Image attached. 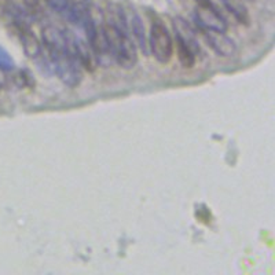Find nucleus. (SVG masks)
Instances as JSON below:
<instances>
[{"label":"nucleus","mask_w":275,"mask_h":275,"mask_svg":"<svg viewBox=\"0 0 275 275\" xmlns=\"http://www.w3.org/2000/svg\"><path fill=\"white\" fill-rule=\"evenodd\" d=\"M41 41L50 54V61L59 80L68 87H76L81 81L79 62L76 61L70 36L57 26L47 25L41 29Z\"/></svg>","instance_id":"nucleus-1"},{"label":"nucleus","mask_w":275,"mask_h":275,"mask_svg":"<svg viewBox=\"0 0 275 275\" xmlns=\"http://www.w3.org/2000/svg\"><path fill=\"white\" fill-rule=\"evenodd\" d=\"M102 32L112 58L123 69H132L138 62V51L128 32L118 29L110 22L103 25Z\"/></svg>","instance_id":"nucleus-2"},{"label":"nucleus","mask_w":275,"mask_h":275,"mask_svg":"<svg viewBox=\"0 0 275 275\" xmlns=\"http://www.w3.org/2000/svg\"><path fill=\"white\" fill-rule=\"evenodd\" d=\"M149 47L152 55L160 64H168L172 58L173 45L169 30L162 22H154L150 28Z\"/></svg>","instance_id":"nucleus-3"},{"label":"nucleus","mask_w":275,"mask_h":275,"mask_svg":"<svg viewBox=\"0 0 275 275\" xmlns=\"http://www.w3.org/2000/svg\"><path fill=\"white\" fill-rule=\"evenodd\" d=\"M197 24L201 26L202 29L206 30H223L226 32L227 22L224 20V17L215 9V6H197L196 13Z\"/></svg>","instance_id":"nucleus-4"},{"label":"nucleus","mask_w":275,"mask_h":275,"mask_svg":"<svg viewBox=\"0 0 275 275\" xmlns=\"http://www.w3.org/2000/svg\"><path fill=\"white\" fill-rule=\"evenodd\" d=\"M172 28H173V32L176 36L177 44L192 50L196 55L200 54V43H198L196 32L192 28V25L189 24L183 17L177 15L172 20Z\"/></svg>","instance_id":"nucleus-5"},{"label":"nucleus","mask_w":275,"mask_h":275,"mask_svg":"<svg viewBox=\"0 0 275 275\" xmlns=\"http://www.w3.org/2000/svg\"><path fill=\"white\" fill-rule=\"evenodd\" d=\"M205 40L208 45L211 47L219 57H233L236 54L237 45L234 40L230 36H227L226 32L223 30H206L205 29Z\"/></svg>","instance_id":"nucleus-6"},{"label":"nucleus","mask_w":275,"mask_h":275,"mask_svg":"<svg viewBox=\"0 0 275 275\" xmlns=\"http://www.w3.org/2000/svg\"><path fill=\"white\" fill-rule=\"evenodd\" d=\"M70 43H72V50L76 61L83 66L87 72H94L95 70V65H98L95 54H94L93 49L89 47L88 43H85L79 37H72L70 36Z\"/></svg>","instance_id":"nucleus-7"},{"label":"nucleus","mask_w":275,"mask_h":275,"mask_svg":"<svg viewBox=\"0 0 275 275\" xmlns=\"http://www.w3.org/2000/svg\"><path fill=\"white\" fill-rule=\"evenodd\" d=\"M17 32H18L21 43H22V49H24L25 55L28 58L36 61L40 55L43 54V47H41V41L39 40V37L34 34L33 30L30 29V26L17 29Z\"/></svg>","instance_id":"nucleus-8"},{"label":"nucleus","mask_w":275,"mask_h":275,"mask_svg":"<svg viewBox=\"0 0 275 275\" xmlns=\"http://www.w3.org/2000/svg\"><path fill=\"white\" fill-rule=\"evenodd\" d=\"M223 5L227 9V11L230 13L238 22L244 25L249 24V13L245 5L242 3V0H221Z\"/></svg>","instance_id":"nucleus-9"},{"label":"nucleus","mask_w":275,"mask_h":275,"mask_svg":"<svg viewBox=\"0 0 275 275\" xmlns=\"http://www.w3.org/2000/svg\"><path fill=\"white\" fill-rule=\"evenodd\" d=\"M131 28H132V33L138 41L139 49L142 50L143 54H148V43H146V30H145V25H143L141 17L138 14L132 15L131 20Z\"/></svg>","instance_id":"nucleus-10"},{"label":"nucleus","mask_w":275,"mask_h":275,"mask_svg":"<svg viewBox=\"0 0 275 275\" xmlns=\"http://www.w3.org/2000/svg\"><path fill=\"white\" fill-rule=\"evenodd\" d=\"M177 54H179V61L185 68H193L196 65V57L197 55L193 53L192 50H189L187 47L177 44Z\"/></svg>","instance_id":"nucleus-11"},{"label":"nucleus","mask_w":275,"mask_h":275,"mask_svg":"<svg viewBox=\"0 0 275 275\" xmlns=\"http://www.w3.org/2000/svg\"><path fill=\"white\" fill-rule=\"evenodd\" d=\"M45 3L58 14H62L66 17L69 9L72 6V2L70 0H45Z\"/></svg>","instance_id":"nucleus-12"},{"label":"nucleus","mask_w":275,"mask_h":275,"mask_svg":"<svg viewBox=\"0 0 275 275\" xmlns=\"http://www.w3.org/2000/svg\"><path fill=\"white\" fill-rule=\"evenodd\" d=\"M14 69V59L11 58V55L3 47H0V70H3V72H13Z\"/></svg>","instance_id":"nucleus-13"},{"label":"nucleus","mask_w":275,"mask_h":275,"mask_svg":"<svg viewBox=\"0 0 275 275\" xmlns=\"http://www.w3.org/2000/svg\"><path fill=\"white\" fill-rule=\"evenodd\" d=\"M17 77L20 80L21 87H28L29 88V87H33L34 85V77L29 69H21Z\"/></svg>","instance_id":"nucleus-14"},{"label":"nucleus","mask_w":275,"mask_h":275,"mask_svg":"<svg viewBox=\"0 0 275 275\" xmlns=\"http://www.w3.org/2000/svg\"><path fill=\"white\" fill-rule=\"evenodd\" d=\"M73 5H79V6H88L89 0H70Z\"/></svg>","instance_id":"nucleus-15"},{"label":"nucleus","mask_w":275,"mask_h":275,"mask_svg":"<svg viewBox=\"0 0 275 275\" xmlns=\"http://www.w3.org/2000/svg\"><path fill=\"white\" fill-rule=\"evenodd\" d=\"M194 2L197 3V6H208L212 3L211 0H194Z\"/></svg>","instance_id":"nucleus-16"},{"label":"nucleus","mask_w":275,"mask_h":275,"mask_svg":"<svg viewBox=\"0 0 275 275\" xmlns=\"http://www.w3.org/2000/svg\"><path fill=\"white\" fill-rule=\"evenodd\" d=\"M0 89H2V84H0Z\"/></svg>","instance_id":"nucleus-17"}]
</instances>
